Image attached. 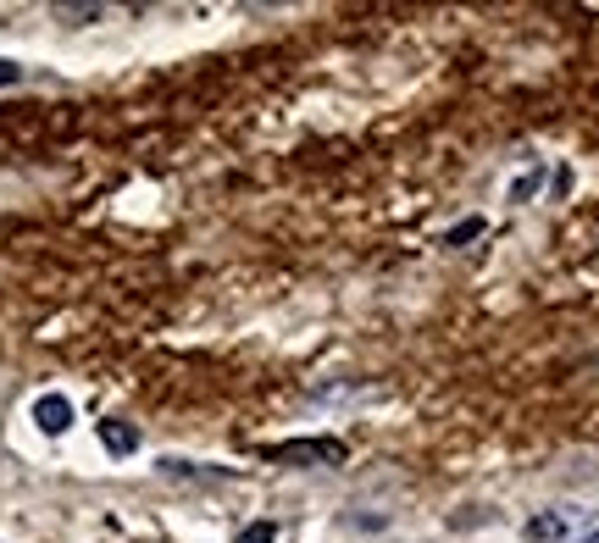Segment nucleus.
Wrapping results in <instances>:
<instances>
[{"instance_id":"f257e3e1","label":"nucleus","mask_w":599,"mask_h":543,"mask_svg":"<svg viewBox=\"0 0 599 543\" xmlns=\"http://www.w3.org/2000/svg\"><path fill=\"white\" fill-rule=\"evenodd\" d=\"M350 449L338 438H295V443H273L267 461H295V466H345Z\"/></svg>"},{"instance_id":"f03ea898","label":"nucleus","mask_w":599,"mask_h":543,"mask_svg":"<svg viewBox=\"0 0 599 543\" xmlns=\"http://www.w3.org/2000/svg\"><path fill=\"white\" fill-rule=\"evenodd\" d=\"M572 527H577V510H544V516H533V521L522 527V538H528V543H561Z\"/></svg>"},{"instance_id":"7ed1b4c3","label":"nucleus","mask_w":599,"mask_h":543,"mask_svg":"<svg viewBox=\"0 0 599 543\" xmlns=\"http://www.w3.org/2000/svg\"><path fill=\"white\" fill-rule=\"evenodd\" d=\"M34 421H39V432H67L72 427V400L67 394H39L34 400Z\"/></svg>"},{"instance_id":"20e7f679","label":"nucleus","mask_w":599,"mask_h":543,"mask_svg":"<svg viewBox=\"0 0 599 543\" xmlns=\"http://www.w3.org/2000/svg\"><path fill=\"white\" fill-rule=\"evenodd\" d=\"M101 443L112 449V455H134V449H139V432H134L128 421L112 416V421H101Z\"/></svg>"},{"instance_id":"39448f33","label":"nucleus","mask_w":599,"mask_h":543,"mask_svg":"<svg viewBox=\"0 0 599 543\" xmlns=\"http://www.w3.org/2000/svg\"><path fill=\"white\" fill-rule=\"evenodd\" d=\"M477 233H483V217H472V222H461V228H450V239H445V244H456V250H466V244H472Z\"/></svg>"},{"instance_id":"423d86ee","label":"nucleus","mask_w":599,"mask_h":543,"mask_svg":"<svg viewBox=\"0 0 599 543\" xmlns=\"http://www.w3.org/2000/svg\"><path fill=\"white\" fill-rule=\"evenodd\" d=\"M273 538H278V527H273V521H255V527H244V532H239V543H273Z\"/></svg>"},{"instance_id":"0eeeda50","label":"nucleus","mask_w":599,"mask_h":543,"mask_svg":"<svg viewBox=\"0 0 599 543\" xmlns=\"http://www.w3.org/2000/svg\"><path fill=\"white\" fill-rule=\"evenodd\" d=\"M533 189H539V172H528V177H522V184H510V200H528Z\"/></svg>"},{"instance_id":"6e6552de","label":"nucleus","mask_w":599,"mask_h":543,"mask_svg":"<svg viewBox=\"0 0 599 543\" xmlns=\"http://www.w3.org/2000/svg\"><path fill=\"white\" fill-rule=\"evenodd\" d=\"M23 78V67L18 61H7V56H0V89H7V83H18Z\"/></svg>"},{"instance_id":"1a4fd4ad","label":"nucleus","mask_w":599,"mask_h":543,"mask_svg":"<svg viewBox=\"0 0 599 543\" xmlns=\"http://www.w3.org/2000/svg\"><path fill=\"white\" fill-rule=\"evenodd\" d=\"M583 543H599V532H594V538H583Z\"/></svg>"}]
</instances>
